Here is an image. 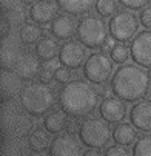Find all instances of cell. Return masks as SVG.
<instances>
[{
  "instance_id": "8fae6325",
  "label": "cell",
  "mask_w": 151,
  "mask_h": 156,
  "mask_svg": "<svg viewBox=\"0 0 151 156\" xmlns=\"http://www.w3.org/2000/svg\"><path fill=\"white\" fill-rule=\"evenodd\" d=\"M126 105L125 101L119 98H105L99 105V115L108 124H120L126 118Z\"/></svg>"
},
{
  "instance_id": "44dd1931",
  "label": "cell",
  "mask_w": 151,
  "mask_h": 156,
  "mask_svg": "<svg viewBox=\"0 0 151 156\" xmlns=\"http://www.w3.org/2000/svg\"><path fill=\"white\" fill-rule=\"evenodd\" d=\"M20 56H22V51H20L17 43L12 42L11 39H9V42L6 39H3V43H2V66H3V70H11V66H15Z\"/></svg>"
},
{
  "instance_id": "e0dca14e",
  "label": "cell",
  "mask_w": 151,
  "mask_h": 156,
  "mask_svg": "<svg viewBox=\"0 0 151 156\" xmlns=\"http://www.w3.org/2000/svg\"><path fill=\"white\" fill-rule=\"evenodd\" d=\"M68 115L60 108V110H51L50 113H46L45 119H43V127H45L50 133L59 135L62 133L68 125Z\"/></svg>"
},
{
  "instance_id": "277c9868",
  "label": "cell",
  "mask_w": 151,
  "mask_h": 156,
  "mask_svg": "<svg viewBox=\"0 0 151 156\" xmlns=\"http://www.w3.org/2000/svg\"><path fill=\"white\" fill-rule=\"evenodd\" d=\"M106 34H108L106 23L97 16H91V14L85 16L83 19H80L77 25L79 42L90 50L102 48V45L106 40Z\"/></svg>"
},
{
  "instance_id": "4316f807",
  "label": "cell",
  "mask_w": 151,
  "mask_h": 156,
  "mask_svg": "<svg viewBox=\"0 0 151 156\" xmlns=\"http://www.w3.org/2000/svg\"><path fill=\"white\" fill-rule=\"evenodd\" d=\"M110 53H111L113 62H116V63H119V65H123V63L128 60V57L131 56V51H129V48L125 45V43H116L114 48H113Z\"/></svg>"
},
{
  "instance_id": "ba28073f",
  "label": "cell",
  "mask_w": 151,
  "mask_h": 156,
  "mask_svg": "<svg viewBox=\"0 0 151 156\" xmlns=\"http://www.w3.org/2000/svg\"><path fill=\"white\" fill-rule=\"evenodd\" d=\"M131 59L142 68H151V30L139 33L129 45Z\"/></svg>"
},
{
  "instance_id": "83f0119b",
  "label": "cell",
  "mask_w": 151,
  "mask_h": 156,
  "mask_svg": "<svg viewBox=\"0 0 151 156\" xmlns=\"http://www.w3.org/2000/svg\"><path fill=\"white\" fill-rule=\"evenodd\" d=\"M56 68H57V66H54L51 60L46 62V65L42 66V68H40V73H39L40 82H43V83H51L53 79H54V74H56Z\"/></svg>"
},
{
  "instance_id": "8d00e7d4",
  "label": "cell",
  "mask_w": 151,
  "mask_h": 156,
  "mask_svg": "<svg viewBox=\"0 0 151 156\" xmlns=\"http://www.w3.org/2000/svg\"><path fill=\"white\" fill-rule=\"evenodd\" d=\"M148 76H149V79H151V68L148 70Z\"/></svg>"
},
{
  "instance_id": "f1b7e54d",
  "label": "cell",
  "mask_w": 151,
  "mask_h": 156,
  "mask_svg": "<svg viewBox=\"0 0 151 156\" xmlns=\"http://www.w3.org/2000/svg\"><path fill=\"white\" fill-rule=\"evenodd\" d=\"M71 74H70V68H67V66H57L56 68V74H54V80L57 83H68Z\"/></svg>"
},
{
  "instance_id": "cb8c5ba5",
  "label": "cell",
  "mask_w": 151,
  "mask_h": 156,
  "mask_svg": "<svg viewBox=\"0 0 151 156\" xmlns=\"http://www.w3.org/2000/svg\"><path fill=\"white\" fill-rule=\"evenodd\" d=\"M5 17L9 22L11 27H22V25H25V22L28 19V14H26L25 8L22 6V5H12L8 9V12H6Z\"/></svg>"
},
{
  "instance_id": "30bf717a",
  "label": "cell",
  "mask_w": 151,
  "mask_h": 156,
  "mask_svg": "<svg viewBox=\"0 0 151 156\" xmlns=\"http://www.w3.org/2000/svg\"><path fill=\"white\" fill-rule=\"evenodd\" d=\"M50 156H80L82 147L80 139H77L71 133H63L56 136L50 145Z\"/></svg>"
},
{
  "instance_id": "e575fe53",
  "label": "cell",
  "mask_w": 151,
  "mask_h": 156,
  "mask_svg": "<svg viewBox=\"0 0 151 156\" xmlns=\"http://www.w3.org/2000/svg\"><path fill=\"white\" fill-rule=\"evenodd\" d=\"M83 156H103L97 148H90V150H86L85 153H83Z\"/></svg>"
},
{
  "instance_id": "ac0fdd59",
  "label": "cell",
  "mask_w": 151,
  "mask_h": 156,
  "mask_svg": "<svg viewBox=\"0 0 151 156\" xmlns=\"http://www.w3.org/2000/svg\"><path fill=\"white\" fill-rule=\"evenodd\" d=\"M59 51H60V48H59L56 37H48V36L42 37L36 45V56L40 60H45V62L53 60L59 54Z\"/></svg>"
},
{
  "instance_id": "8992f818",
  "label": "cell",
  "mask_w": 151,
  "mask_h": 156,
  "mask_svg": "<svg viewBox=\"0 0 151 156\" xmlns=\"http://www.w3.org/2000/svg\"><path fill=\"white\" fill-rule=\"evenodd\" d=\"M113 74V59L105 51L93 53L83 65V76L91 83H105Z\"/></svg>"
},
{
  "instance_id": "52a82bcc",
  "label": "cell",
  "mask_w": 151,
  "mask_h": 156,
  "mask_svg": "<svg viewBox=\"0 0 151 156\" xmlns=\"http://www.w3.org/2000/svg\"><path fill=\"white\" fill-rule=\"evenodd\" d=\"M139 30V20L134 12L119 11L110 20V34L117 42L133 40Z\"/></svg>"
},
{
  "instance_id": "1f68e13d",
  "label": "cell",
  "mask_w": 151,
  "mask_h": 156,
  "mask_svg": "<svg viewBox=\"0 0 151 156\" xmlns=\"http://www.w3.org/2000/svg\"><path fill=\"white\" fill-rule=\"evenodd\" d=\"M139 20H140V25H142V27L151 30V8H145V9H142Z\"/></svg>"
},
{
  "instance_id": "836d02e7",
  "label": "cell",
  "mask_w": 151,
  "mask_h": 156,
  "mask_svg": "<svg viewBox=\"0 0 151 156\" xmlns=\"http://www.w3.org/2000/svg\"><path fill=\"white\" fill-rule=\"evenodd\" d=\"M79 128H80V125H77V122H74V121L68 122V125H67V130H68V133H71V135L79 133Z\"/></svg>"
},
{
  "instance_id": "6da1fadb",
  "label": "cell",
  "mask_w": 151,
  "mask_h": 156,
  "mask_svg": "<svg viewBox=\"0 0 151 156\" xmlns=\"http://www.w3.org/2000/svg\"><path fill=\"white\" fill-rule=\"evenodd\" d=\"M60 108L71 118L91 115L99 104V91L85 80H71L62 87L59 93Z\"/></svg>"
},
{
  "instance_id": "7a4b0ae2",
  "label": "cell",
  "mask_w": 151,
  "mask_h": 156,
  "mask_svg": "<svg viewBox=\"0 0 151 156\" xmlns=\"http://www.w3.org/2000/svg\"><path fill=\"white\" fill-rule=\"evenodd\" d=\"M149 90V76L142 66L123 63L116 70L111 79V91L125 102H139Z\"/></svg>"
},
{
  "instance_id": "3957f363",
  "label": "cell",
  "mask_w": 151,
  "mask_h": 156,
  "mask_svg": "<svg viewBox=\"0 0 151 156\" xmlns=\"http://www.w3.org/2000/svg\"><path fill=\"white\" fill-rule=\"evenodd\" d=\"M20 104L31 116L46 115L56 105V93L48 83L33 82L23 87L20 93Z\"/></svg>"
},
{
  "instance_id": "4fadbf2b",
  "label": "cell",
  "mask_w": 151,
  "mask_h": 156,
  "mask_svg": "<svg viewBox=\"0 0 151 156\" xmlns=\"http://www.w3.org/2000/svg\"><path fill=\"white\" fill-rule=\"evenodd\" d=\"M129 121L137 131H151V101H139L129 110Z\"/></svg>"
},
{
  "instance_id": "d590c367",
  "label": "cell",
  "mask_w": 151,
  "mask_h": 156,
  "mask_svg": "<svg viewBox=\"0 0 151 156\" xmlns=\"http://www.w3.org/2000/svg\"><path fill=\"white\" fill-rule=\"evenodd\" d=\"M20 2L23 3V5H29V6H33V5L37 2V0H20Z\"/></svg>"
},
{
  "instance_id": "2e32d148",
  "label": "cell",
  "mask_w": 151,
  "mask_h": 156,
  "mask_svg": "<svg viewBox=\"0 0 151 156\" xmlns=\"http://www.w3.org/2000/svg\"><path fill=\"white\" fill-rule=\"evenodd\" d=\"M22 79L15 70H3L2 71V82H0V91H2V99L8 101L12 99L14 96L22 93Z\"/></svg>"
},
{
  "instance_id": "9c48e42d",
  "label": "cell",
  "mask_w": 151,
  "mask_h": 156,
  "mask_svg": "<svg viewBox=\"0 0 151 156\" xmlns=\"http://www.w3.org/2000/svg\"><path fill=\"white\" fill-rule=\"evenodd\" d=\"M86 47H83L80 42H65L60 47L59 51V62L67 66L70 70H77L82 65H85V57H86Z\"/></svg>"
},
{
  "instance_id": "484cf974",
  "label": "cell",
  "mask_w": 151,
  "mask_h": 156,
  "mask_svg": "<svg viewBox=\"0 0 151 156\" xmlns=\"http://www.w3.org/2000/svg\"><path fill=\"white\" fill-rule=\"evenodd\" d=\"M133 156H151V135L142 136L133 147Z\"/></svg>"
},
{
  "instance_id": "4dcf8cb0",
  "label": "cell",
  "mask_w": 151,
  "mask_h": 156,
  "mask_svg": "<svg viewBox=\"0 0 151 156\" xmlns=\"http://www.w3.org/2000/svg\"><path fill=\"white\" fill-rule=\"evenodd\" d=\"M119 2L128 9H142L149 0H119Z\"/></svg>"
},
{
  "instance_id": "5bb4252c",
  "label": "cell",
  "mask_w": 151,
  "mask_h": 156,
  "mask_svg": "<svg viewBox=\"0 0 151 156\" xmlns=\"http://www.w3.org/2000/svg\"><path fill=\"white\" fill-rule=\"evenodd\" d=\"M77 22L74 19V16L71 14H60L57 16L53 23H51V34L57 39V40H68L74 36V33H77Z\"/></svg>"
},
{
  "instance_id": "7402d4cb",
  "label": "cell",
  "mask_w": 151,
  "mask_h": 156,
  "mask_svg": "<svg viewBox=\"0 0 151 156\" xmlns=\"http://www.w3.org/2000/svg\"><path fill=\"white\" fill-rule=\"evenodd\" d=\"M46 128H36L29 133L28 136V144L29 148L34 151H45L46 148H50L51 141H50V135H48Z\"/></svg>"
},
{
  "instance_id": "5b68a950",
  "label": "cell",
  "mask_w": 151,
  "mask_h": 156,
  "mask_svg": "<svg viewBox=\"0 0 151 156\" xmlns=\"http://www.w3.org/2000/svg\"><path fill=\"white\" fill-rule=\"evenodd\" d=\"M111 136V128L106 121L100 118H90L80 124L79 139L90 148H102L108 144Z\"/></svg>"
},
{
  "instance_id": "d4e9b609",
  "label": "cell",
  "mask_w": 151,
  "mask_h": 156,
  "mask_svg": "<svg viewBox=\"0 0 151 156\" xmlns=\"http://www.w3.org/2000/svg\"><path fill=\"white\" fill-rule=\"evenodd\" d=\"M119 0H96V11L102 17H110L117 12Z\"/></svg>"
},
{
  "instance_id": "d6a6232c",
  "label": "cell",
  "mask_w": 151,
  "mask_h": 156,
  "mask_svg": "<svg viewBox=\"0 0 151 156\" xmlns=\"http://www.w3.org/2000/svg\"><path fill=\"white\" fill-rule=\"evenodd\" d=\"M114 37H106V40H105V43H103V45H102V50L103 51H111L113 48H114V45H116V43H114Z\"/></svg>"
},
{
  "instance_id": "7c38bea8",
  "label": "cell",
  "mask_w": 151,
  "mask_h": 156,
  "mask_svg": "<svg viewBox=\"0 0 151 156\" xmlns=\"http://www.w3.org/2000/svg\"><path fill=\"white\" fill-rule=\"evenodd\" d=\"M57 11H59V5L56 0H37L29 8V17L34 23L45 25L57 17Z\"/></svg>"
},
{
  "instance_id": "f546056e",
  "label": "cell",
  "mask_w": 151,
  "mask_h": 156,
  "mask_svg": "<svg viewBox=\"0 0 151 156\" xmlns=\"http://www.w3.org/2000/svg\"><path fill=\"white\" fill-rule=\"evenodd\" d=\"M103 156H131V153H129L126 148H123V145L116 144V145H110V147H108L105 150Z\"/></svg>"
},
{
  "instance_id": "9a60e30c",
  "label": "cell",
  "mask_w": 151,
  "mask_h": 156,
  "mask_svg": "<svg viewBox=\"0 0 151 156\" xmlns=\"http://www.w3.org/2000/svg\"><path fill=\"white\" fill-rule=\"evenodd\" d=\"M40 59L37 56H34L33 53H22V56L19 57L14 70L15 73L23 79V80H31L36 76H39L40 73Z\"/></svg>"
},
{
  "instance_id": "603a6c76",
  "label": "cell",
  "mask_w": 151,
  "mask_h": 156,
  "mask_svg": "<svg viewBox=\"0 0 151 156\" xmlns=\"http://www.w3.org/2000/svg\"><path fill=\"white\" fill-rule=\"evenodd\" d=\"M43 30L37 25V23H25L19 31V39L23 45H33V43H37L42 37Z\"/></svg>"
},
{
  "instance_id": "ffe728a7",
  "label": "cell",
  "mask_w": 151,
  "mask_h": 156,
  "mask_svg": "<svg viewBox=\"0 0 151 156\" xmlns=\"http://www.w3.org/2000/svg\"><path fill=\"white\" fill-rule=\"evenodd\" d=\"M56 2L63 12L71 16H82L94 6L96 0H56Z\"/></svg>"
},
{
  "instance_id": "d6986e66",
  "label": "cell",
  "mask_w": 151,
  "mask_h": 156,
  "mask_svg": "<svg viewBox=\"0 0 151 156\" xmlns=\"http://www.w3.org/2000/svg\"><path fill=\"white\" fill-rule=\"evenodd\" d=\"M137 139V128L131 124H117L116 128L113 130V141L119 145H133Z\"/></svg>"
}]
</instances>
